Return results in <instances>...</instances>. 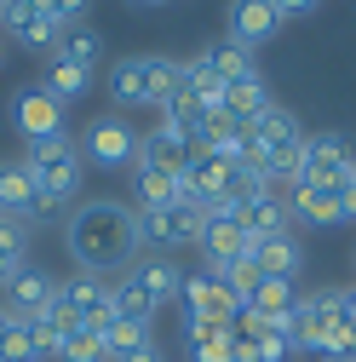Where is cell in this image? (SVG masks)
Returning a JSON list of instances; mask_svg holds the SVG:
<instances>
[{
	"label": "cell",
	"mask_w": 356,
	"mask_h": 362,
	"mask_svg": "<svg viewBox=\"0 0 356 362\" xmlns=\"http://www.w3.org/2000/svg\"><path fill=\"white\" fill-rule=\"evenodd\" d=\"M276 6H271V0H230V40H236V47H259V40H271L276 35Z\"/></svg>",
	"instance_id": "cell-14"
},
{
	"label": "cell",
	"mask_w": 356,
	"mask_h": 362,
	"mask_svg": "<svg viewBox=\"0 0 356 362\" xmlns=\"http://www.w3.org/2000/svg\"><path fill=\"white\" fill-rule=\"evenodd\" d=\"M126 362H167V356H161V345H155V339H150V345H138V351H132V356H126Z\"/></svg>",
	"instance_id": "cell-39"
},
{
	"label": "cell",
	"mask_w": 356,
	"mask_h": 362,
	"mask_svg": "<svg viewBox=\"0 0 356 362\" xmlns=\"http://www.w3.org/2000/svg\"><path fill=\"white\" fill-rule=\"evenodd\" d=\"M0 213H6V218H35V213H47V207H40L35 178H29V161H0Z\"/></svg>",
	"instance_id": "cell-13"
},
{
	"label": "cell",
	"mask_w": 356,
	"mask_h": 362,
	"mask_svg": "<svg viewBox=\"0 0 356 362\" xmlns=\"http://www.w3.org/2000/svg\"><path fill=\"white\" fill-rule=\"evenodd\" d=\"M190 127L184 121H161L150 139H138V161L144 167H161V173H178L184 178V167H190Z\"/></svg>",
	"instance_id": "cell-5"
},
{
	"label": "cell",
	"mask_w": 356,
	"mask_h": 362,
	"mask_svg": "<svg viewBox=\"0 0 356 362\" xmlns=\"http://www.w3.org/2000/svg\"><path fill=\"white\" fill-rule=\"evenodd\" d=\"M328 196L339 202V218H356V161H345V167L328 178Z\"/></svg>",
	"instance_id": "cell-33"
},
{
	"label": "cell",
	"mask_w": 356,
	"mask_h": 362,
	"mask_svg": "<svg viewBox=\"0 0 356 362\" xmlns=\"http://www.w3.org/2000/svg\"><path fill=\"white\" fill-rule=\"evenodd\" d=\"M236 218H242V230H247L253 242L282 236V230H287V202H282V196H259V202H253V207H242Z\"/></svg>",
	"instance_id": "cell-22"
},
{
	"label": "cell",
	"mask_w": 356,
	"mask_h": 362,
	"mask_svg": "<svg viewBox=\"0 0 356 362\" xmlns=\"http://www.w3.org/2000/svg\"><path fill=\"white\" fill-rule=\"evenodd\" d=\"M69 253L81 259V270H93V276H104V270L115 264H132V253H138V213H126L121 202H93L81 207L69 218Z\"/></svg>",
	"instance_id": "cell-1"
},
{
	"label": "cell",
	"mask_w": 356,
	"mask_h": 362,
	"mask_svg": "<svg viewBox=\"0 0 356 362\" xmlns=\"http://www.w3.org/2000/svg\"><path fill=\"white\" fill-rule=\"evenodd\" d=\"M132 178H138V202L144 207H172V202H190L184 196V178L178 173H161V167H132Z\"/></svg>",
	"instance_id": "cell-21"
},
{
	"label": "cell",
	"mask_w": 356,
	"mask_h": 362,
	"mask_svg": "<svg viewBox=\"0 0 356 362\" xmlns=\"http://www.w3.org/2000/svg\"><path fill=\"white\" fill-rule=\"evenodd\" d=\"M225 282H230V293L247 305V299L259 293V282H264V270H259V264H253V253H247V259H236V264L225 270Z\"/></svg>",
	"instance_id": "cell-32"
},
{
	"label": "cell",
	"mask_w": 356,
	"mask_h": 362,
	"mask_svg": "<svg viewBox=\"0 0 356 362\" xmlns=\"http://www.w3.org/2000/svg\"><path fill=\"white\" fill-rule=\"evenodd\" d=\"M86 161H93V167H126V161H138V139H132V127L121 115L93 121V132H86Z\"/></svg>",
	"instance_id": "cell-8"
},
{
	"label": "cell",
	"mask_w": 356,
	"mask_h": 362,
	"mask_svg": "<svg viewBox=\"0 0 356 362\" xmlns=\"http://www.w3.org/2000/svg\"><path fill=\"white\" fill-rule=\"evenodd\" d=\"M126 288H138L161 310V305H172V293H184V270H178L172 259H161V253H150V259H132L126 264Z\"/></svg>",
	"instance_id": "cell-7"
},
{
	"label": "cell",
	"mask_w": 356,
	"mask_h": 362,
	"mask_svg": "<svg viewBox=\"0 0 356 362\" xmlns=\"http://www.w3.org/2000/svg\"><path fill=\"white\" fill-rule=\"evenodd\" d=\"M58 362H109V356H104V339H98V334L75 328V334L58 345Z\"/></svg>",
	"instance_id": "cell-31"
},
{
	"label": "cell",
	"mask_w": 356,
	"mask_h": 362,
	"mask_svg": "<svg viewBox=\"0 0 356 362\" xmlns=\"http://www.w3.org/2000/svg\"><path fill=\"white\" fill-rule=\"evenodd\" d=\"M47 322H52V334H58V345H64V339L81 328V310H75V305H64V299H52V305H47Z\"/></svg>",
	"instance_id": "cell-36"
},
{
	"label": "cell",
	"mask_w": 356,
	"mask_h": 362,
	"mask_svg": "<svg viewBox=\"0 0 356 362\" xmlns=\"http://www.w3.org/2000/svg\"><path fill=\"white\" fill-rule=\"evenodd\" d=\"M264 104H271L264 81H259V75H247V81H230V86H225V104H218V115H225L230 127H247Z\"/></svg>",
	"instance_id": "cell-18"
},
{
	"label": "cell",
	"mask_w": 356,
	"mask_h": 362,
	"mask_svg": "<svg viewBox=\"0 0 356 362\" xmlns=\"http://www.w3.org/2000/svg\"><path fill=\"white\" fill-rule=\"evenodd\" d=\"M29 178H35V190H40V207L69 202L81 190V144L69 139V132L29 144Z\"/></svg>",
	"instance_id": "cell-2"
},
{
	"label": "cell",
	"mask_w": 356,
	"mask_h": 362,
	"mask_svg": "<svg viewBox=\"0 0 356 362\" xmlns=\"http://www.w3.org/2000/svg\"><path fill=\"white\" fill-rule=\"evenodd\" d=\"M253 167L271 178V185H276V178H287V185H293V178H299V167H304V132H299V121H287L276 139H264Z\"/></svg>",
	"instance_id": "cell-10"
},
{
	"label": "cell",
	"mask_w": 356,
	"mask_h": 362,
	"mask_svg": "<svg viewBox=\"0 0 356 362\" xmlns=\"http://www.w3.org/2000/svg\"><path fill=\"white\" fill-rule=\"evenodd\" d=\"M259 196H271V178H264L259 167H230V178H225V196H218V202H225L230 213H242V207H253Z\"/></svg>",
	"instance_id": "cell-25"
},
{
	"label": "cell",
	"mask_w": 356,
	"mask_h": 362,
	"mask_svg": "<svg viewBox=\"0 0 356 362\" xmlns=\"http://www.w3.org/2000/svg\"><path fill=\"white\" fill-rule=\"evenodd\" d=\"M109 98L115 104H150V58H121L109 69Z\"/></svg>",
	"instance_id": "cell-20"
},
{
	"label": "cell",
	"mask_w": 356,
	"mask_h": 362,
	"mask_svg": "<svg viewBox=\"0 0 356 362\" xmlns=\"http://www.w3.org/2000/svg\"><path fill=\"white\" fill-rule=\"evenodd\" d=\"M109 322H115V310H109V299H98L93 310H81V328H86V334H98V339L109 334Z\"/></svg>",
	"instance_id": "cell-37"
},
{
	"label": "cell",
	"mask_w": 356,
	"mask_h": 362,
	"mask_svg": "<svg viewBox=\"0 0 356 362\" xmlns=\"http://www.w3.org/2000/svg\"><path fill=\"white\" fill-rule=\"evenodd\" d=\"M253 264L264 270V276H287L293 282V270H299V242L282 230V236H264V242H253Z\"/></svg>",
	"instance_id": "cell-23"
},
{
	"label": "cell",
	"mask_w": 356,
	"mask_h": 362,
	"mask_svg": "<svg viewBox=\"0 0 356 362\" xmlns=\"http://www.w3.org/2000/svg\"><path fill=\"white\" fill-rule=\"evenodd\" d=\"M12 121H18V132L29 144L58 139V132H64V104L47 93V86H23V93L12 98Z\"/></svg>",
	"instance_id": "cell-4"
},
{
	"label": "cell",
	"mask_w": 356,
	"mask_h": 362,
	"mask_svg": "<svg viewBox=\"0 0 356 362\" xmlns=\"http://www.w3.org/2000/svg\"><path fill=\"white\" fill-rule=\"evenodd\" d=\"M58 58L93 75V69L104 64V35H98L93 23H64V29H58Z\"/></svg>",
	"instance_id": "cell-17"
},
{
	"label": "cell",
	"mask_w": 356,
	"mask_h": 362,
	"mask_svg": "<svg viewBox=\"0 0 356 362\" xmlns=\"http://www.w3.org/2000/svg\"><path fill=\"white\" fill-rule=\"evenodd\" d=\"M184 305H190V316H201V322H236V310H242V299L230 293V282L213 276V270L184 276Z\"/></svg>",
	"instance_id": "cell-6"
},
{
	"label": "cell",
	"mask_w": 356,
	"mask_h": 362,
	"mask_svg": "<svg viewBox=\"0 0 356 362\" xmlns=\"http://www.w3.org/2000/svg\"><path fill=\"white\" fill-rule=\"evenodd\" d=\"M0 259L23 264V218H6V213H0Z\"/></svg>",
	"instance_id": "cell-35"
},
{
	"label": "cell",
	"mask_w": 356,
	"mask_h": 362,
	"mask_svg": "<svg viewBox=\"0 0 356 362\" xmlns=\"http://www.w3.org/2000/svg\"><path fill=\"white\" fill-rule=\"evenodd\" d=\"M144 6H161V0H144Z\"/></svg>",
	"instance_id": "cell-41"
},
{
	"label": "cell",
	"mask_w": 356,
	"mask_h": 362,
	"mask_svg": "<svg viewBox=\"0 0 356 362\" xmlns=\"http://www.w3.org/2000/svg\"><path fill=\"white\" fill-rule=\"evenodd\" d=\"M58 299L75 305V310H93L98 299H109V288H104V276H93V270H75V276L58 288Z\"/></svg>",
	"instance_id": "cell-29"
},
{
	"label": "cell",
	"mask_w": 356,
	"mask_h": 362,
	"mask_svg": "<svg viewBox=\"0 0 356 362\" xmlns=\"http://www.w3.org/2000/svg\"><path fill=\"white\" fill-rule=\"evenodd\" d=\"M247 310H259L264 322H276V316L299 310V293H293V282H287V276H264V282H259V293L247 299Z\"/></svg>",
	"instance_id": "cell-26"
},
{
	"label": "cell",
	"mask_w": 356,
	"mask_h": 362,
	"mask_svg": "<svg viewBox=\"0 0 356 362\" xmlns=\"http://www.w3.org/2000/svg\"><path fill=\"white\" fill-rule=\"evenodd\" d=\"M6 310L12 316H23V322H35V316H47V305L58 299V282L52 276H40V270H18V276L6 282Z\"/></svg>",
	"instance_id": "cell-15"
},
{
	"label": "cell",
	"mask_w": 356,
	"mask_h": 362,
	"mask_svg": "<svg viewBox=\"0 0 356 362\" xmlns=\"http://www.w3.org/2000/svg\"><path fill=\"white\" fill-rule=\"evenodd\" d=\"M47 93L58 98V104H69V98H86V86H93V75L86 69H75V64H64V58H52V69H47Z\"/></svg>",
	"instance_id": "cell-27"
},
{
	"label": "cell",
	"mask_w": 356,
	"mask_h": 362,
	"mask_svg": "<svg viewBox=\"0 0 356 362\" xmlns=\"http://www.w3.org/2000/svg\"><path fill=\"white\" fill-rule=\"evenodd\" d=\"M18 270H23V264H12V259H0V282H12Z\"/></svg>",
	"instance_id": "cell-40"
},
{
	"label": "cell",
	"mask_w": 356,
	"mask_h": 362,
	"mask_svg": "<svg viewBox=\"0 0 356 362\" xmlns=\"http://www.w3.org/2000/svg\"><path fill=\"white\" fill-rule=\"evenodd\" d=\"M35 6H40V12H47V18H52V23L64 29V23H81L93 0H35Z\"/></svg>",
	"instance_id": "cell-34"
},
{
	"label": "cell",
	"mask_w": 356,
	"mask_h": 362,
	"mask_svg": "<svg viewBox=\"0 0 356 362\" xmlns=\"http://www.w3.org/2000/svg\"><path fill=\"white\" fill-rule=\"evenodd\" d=\"M196 64H201V69H213L225 86H230V81H247V75H259V69H253V52H247V47H236V40H213V47H207Z\"/></svg>",
	"instance_id": "cell-19"
},
{
	"label": "cell",
	"mask_w": 356,
	"mask_h": 362,
	"mask_svg": "<svg viewBox=\"0 0 356 362\" xmlns=\"http://www.w3.org/2000/svg\"><path fill=\"white\" fill-rule=\"evenodd\" d=\"M201 202H172V207H144L138 213V242H155V247H184V242H201Z\"/></svg>",
	"instance_id": "cell-3"
},
{
	"label": "cell",
	"mask_w": 356,
	"mask_h": 362,
	"mask_svg": "<svg viewBox=\"0 0 356 362\" xmlns=\"http://www.w3.org/2000/svg\"><path fill=\"white\" fill-rule=\"evenodd\" d=\"M138 345H150V328H138V322H109V334H104V356H109V362H126Z\"/></svg>",
	"instance_id": "cell-30"
},
{
	"label": "cell",
	"mask_w": 356,
	"mask_h": 362,
	"mask_svg": "<svg viewBox=\"0 0 356 362\" xmlns=\"http://www.w3.org/2000/svg\"><path fill=\"white\" fill-rule=\"evenodd\" d=\"M109 310H115V322H138V328H150L155 322V305L138 293V288H109Z\"/></svg>",
	"instance_id": "cell-28"
},
{
	"label": "cell",
	"mask_w": 356,
	"mask_h": 362,
	"mask_svg": "<svg viewBox=\"0 0 356 362\" xmlns=\"http://www.w3.org/2000/svg\"><path fill=\"white\" fill-rule=\"evenodd\" d=\"M271 6H276V18H304L316 0H271Z\"/></svg>",
	"instance_id": "cell-38"
},
{
	"label": "cell",
	"mask_w": 356,
	"mask_h": 362,
	"mask_svg": "<svg viewBox=\"0 0 356 362\" xmlns=\"http://www.w3.org/2000/svg\"><path fill=\"white\" fill-rule=\"evenodd\" d=\"M345 161H350V150H345L339 132H310V139H304V167H299L293 185H328Z\"/></svg>",
	"instance_id": "cell-12"
},
{
	"label": "cell",
	"mask_w": 356,
	"mask_h": 362,
	"mask_svg": "<svg viewBox=\"0 0 356 362\" xmlns=\"http://www.w3.org/2000/svg\"><path fill=\"white\" fill-rule=\"evenodd\" d=\"M201 247H207V270H213V276H225L236 259L253 253V236L242 230V218H207L201 224Z\"/></svg>",
	"instance_id": "cell-9"
},
{
	"label": "cell",
	"mask_w": 356,
	"mask_h": 362,
	"mask_svg": "<svg viewBox=\"0 0 356 362\" xmlns=\"http://www.w3.org/2000/svg\"><path fill=\"white\" fill-rule=\"evenodd\" d=\"M184 334H190V356H196V362H236V334H230V322L184 316Z\"/></svg>",
	"instance_id": "cell-16"
},
{
	"label": "cell",
	"mask_w": 356,
	"mask_h": 362,
	"mask_svg": "<svg viewBox=\"0 0 356 362\" xmlns=\"http://www.w3.org/2000/svg\"><path fill=\"white\" fill-rule=\"evenodd\" d=\"M287 213L304 218V224H345L339 218V202L328 196V185H293V207Z\"/></svg>",
	"instance_id": "cell-24"
},
{
	"label": "cell",
	"mask_w": 356,
	"mask_h": 362,
	"mask_svg": "<svg viewBox=\"0 0 356 362\" xmlns=\"http://www.w3.org/2000/svg\"><path fill=\"white\" fill-rule=\"evenodd\" d=\"M0 23H6V35L18 47H58V23L40 12L35 0H6V6H0Z\"/></svg>",
	"instance_id": "cell-11"
}]
</instances>
